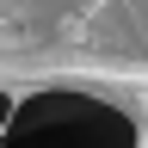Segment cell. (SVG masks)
Returning <instances> with one entry per match:
<instances>
[{
    "mask_svg": "<svg viewBox=\"0 0 148 148\" xmlns=\"http://www.w3.org/2000/svg\"><path fill=\"white\" fill-rule=\"evenodd\" d=\"M12 123L18 130L6 136V148H136L123 111L99 99H68V92L31 99L25 111H12Z\"/></svg>",
    "mask_w": 148,
    "mask_h": 148,
    "instance_id": "1",
    "label": "cell"
},
{
    "mask_svg": "<svg viewBox=\"0 0 148 148\" xmlns=\"http://www.w3.org/2000/svg\"><path fill=\"white\" fill-rule=\"evenodd\" d=\"M6 123H12V99L0 92V130H6Z\"/></svg>",
    "mask_w": 148,
    "mask_h": 148,
    "instance_id": "2",
    "label": "cell"
}]
</instances>
